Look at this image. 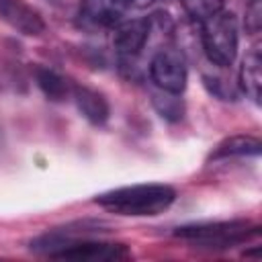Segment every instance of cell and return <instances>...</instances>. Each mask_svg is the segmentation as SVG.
Returning <instances> with one entry per match:
<instances>
[{"instance_id": "obj_6", "label": "cell", "mask_w": 262, "mask_h": 262, "mask_svg": "<svg viewBox=\"0 0 262 262\" xmlns=\"http://www.w3.org/2000/svg\"><path fill=\"white\" fill-rule=\"evenodd\" d=\"M113 47L123 59H135L154 35V16L125 18L113 29Z\"/></svg>"}, {"instance_id": "obj_14", "label": "cell", "mask_w": 262, "mask_h": 262, "mask_svg": "<svg viewBox=\"0 0 262 262\" xmlns=\"http://www.w3.org/2000/svg\"><path fill=\"white\" fill-rule=\"evenodd\" d=\"M223 4H225V0H182V6L188 12V16L199 23L213 16L215 12L223 10Z\"/></svg>"}, {"instance_id": "obj_4", "label": "cell", "mask_w": 262, "mask_h": 262, "mask_svg": "<svg viewBox=\"0 0 262 262\" xmlns=\"http://www.w3.org/2000/svg\"><path fill=\"white\" fill-rule=\"evenodd\" d=\"M237 18L233 12L219 10L201 20V45L213 66L229 68L237 55Z\"/></svg>"}, {"instance_id": "obj_8", "label": "cell", "mask_w": 262, "mask_h": 262, "mask_svg": "<svg viewBox=\"0 0 262 262\" xmlns=\"http://www.w3.org/2000/svg\"><path fill=\"white\" fill-rule=\"evenodd\" d=\"M0 16L12 29L29 37H37L45 31V20L25 0H0Z\"/></svg>"}, {"instance_id": "obj_9", "label": "cell", "mask_w": 262, "mask_h": 262, "mask_svg": "<svg viewBox=\"0 0 262 262\" xmlns=\"http://www.w3.org/2000/svg\"><path fill=\"white\" fill-rule=\"evenodd\" d=\"M72 98L76 102V108L80 111V115L88 123H92V125H104L108 121L111 106H108V100L104 98V94H100L98 90H92L88 86L74 84Z\"/></svg>"}, {"instance_id": "obj_12", "label": "cell", "mask_w": 262, "mask_h": 262, "mask_svg": "<svg viewBox=\"0 0 262 262\" xmlns=\"http://www.w3.org/2000/svg\"><path fill=\"white\" fill-rule=\"evenodd\" d=\"M262 143L252 135H233L223 139L209 156V160H227V158H244V156H260Z\"/></svg>"}, {"instance_id": "obj_5", "label": "cell", "mask_w": 262, "mask_h": 262, "mask_svg": "<svg viewBox=\"0 0 262 262\" xmlns=\"http://www.w3.org/2000/svg\"><path fill=\"white\" fill-rule=\"evenodd\" d=\"M149 78L160 90L182 94L188 78L184 53L170 45L160 47L149 59Z\"/></svg>"}, {"instance_id": "obj_17", "label": "cell", "mask_w": 262, "mask_h": 262, "mask_svg": "<svg viewBox=\"0 0 262 262\" xmlns=\"http://www.w3.org/2000/svg\"><path fill=\"white\" fill-rule=\"evenodd\" d=\"M156 2H162V0H125L129 10H143V8H147V6L156 4Z\"/></svg>"}, {"instance_id": "obj_16", "label": "cell", "mask_w": 262, "mask_h": 262, "mask_svg": "<svg viewBox=\"0 0 262 262\" xmlns=\"http://www.w3.org/2000/svg\"><path fill=\"white\" fill-rule=\"evenodd\" d=\"M205 86H207L215 96H219V98H223V100H233V98H235V94H233V90H231V86L227 84L225 78H219V76H205Z\"/></svg>"}, {"instance_id": "obj_3", "label": "cell", "mask_w": 262, "mask_h": 262, "mask_svg": "<svg viewBox=\"0 0 262 262\" xmlns=\"http://www.w3.org/2000/svg\"><path fill=\"white\" fill-rule=\"evenodd\" d=\"M176 237L186 239L190 244H196L199 248L209 250H227L239 244H246L260 235V227L246 221V219H233V221H215V223H194V225H182L174 231Z\"/></svg>"}, {"instance_id": "obj_1", "label": "cell", "mask_w": 262, "mask_h": 262, "mask_svg": "<svg viewBox=\"0 0 262 262\" xmlns=\"http://www.w3.org/2000/svg\"><path fill=\"white\" fill-rule=\"evenodd\" d=\"M96 231V225L82 229L74 227H61L51 229L39 237H35L29 248L35 254L57 258V260H82V262H123L133 258L131 250L125 244L117 242H102V239H90L86 233Z\"/></svg>"}, {"instance_id": "obj_2", "label": "cell", "mask_w": 262, "mask_h": 262, "mask_svg": "<svg viewBox=\"0 0 262 262\" xmlns=\"http://www.w3.org/2000/svg\"><path fill=\"white\" fill-rule=\"evenodd\" d=\"M96 205L123 217H154L170 209L176 201V190L168 184H131L98 194Z\"/></svg>"}, {"instance_id": "obj_10", "label": "cell", "mask_w": 262, "mask_h": 262, "mask_svg": "<svg viewBox=\"0 0 262 262\" xmlns=\"http://www.w3.org/2000/svg\"><path fill=\"white\" fill-rule=\"evenodd\" d=\"M35 80H37V86L45 94L47 100L61 102L66 98H72L74 84L66 76H61L59 72L45 68V66H39V68H35Z\"/></svg>"}, {"instance_id": "obj_11", "label": "cell", "mask_w": 262, "mask_h": 262, "mask_svg": "<svg viewBox=\"0 0 262 262\" xmlns=\"http://www.w3.org/2000/svg\"><path fill=\"white\" fill-rule=\"evenodd\" d=\"M260 68H262V55H260V49L254 47L250 53H246V57H244V61L239 66V76H237L239 88L256 104L260 102V84H262Z\"/></svg>"}, {"instance_id": "obj_13", "label": "cell", "mask_w": 262, "mask_h": 262, "mask_svg": "<svg viewBox=\"0 0 262 262\" xmlns=\"http://www.w3.org/2000/svg\"><path fill=\"white\" fill-rule=\"evenodd\" d=\"M178 96H180V94H172V92L160 90V92L154 94L151 102H154L156 111H158L164 119H168V121H178V119H182V115H184V104H182V100H180Z\"/></svg>"}, {"instance_id": "obj_7", "label": "cell", "mask_w": 262, "mask_h": 262, "mask_svg": "<svg viewBox=\"0 0 262 262\" xmlns=\"http://www.w3.org/2000/svg\"><path fill=\"white\" fill-rule=\"evenodd\" d=\"M129 8L125 0H82L80 4V25L90 31L115 29L127 16Z\"/></svg>"}, {"instance_id": "obj_15", "label": "cell", "mask_w": 262, "mask_h": 262, "mask_svg": "<svg viewBox=\"0 0 262 262\" xmlns=\"http://www.w3.org/2000/svg\"><path fill=\"white\" fill-rule=\"evenodd\" d=\"M246 31L250 35H258L260 33V25H262V6H260V0H252L248 6H246Z\"/></svg>"}]
</instances>
